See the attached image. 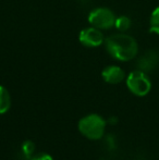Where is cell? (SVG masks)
Segmentation results:
<instances>
[{
	"instance_id": "3957f363",
	"label": "cell",
	"mask_w": 159,
	"mask_h": 160,
	"mask_svg": "<svg viewBox=\"0 0 159 160\" xmlns=\"http://www.w3.org/2000/svg\"><path fill=\"white\" fill-rule=\"evenodd\" d=\"M127 86L132 94L138 97H143L151 92L152 83L145 72L136 70L127 75Z\"/></svg>"
},
{
	"instance_id": "30bf717a",
	"label": "cell",
	"mask_w": 159,
	"mask_h": 160,
	"mask_svg": "<svg viewBox=\"0 0 159 160\" xmlns=\"http://www.w3.org/2000/svg\"><path fill=\"white\" fill-rule=\"evenodd\" d=\"M152 33L159 34V7L153 11L151 15V28H149Z\"/></svg>"
},
{
	"instance_id": "8992f818",
	"label": "cell",
	"mask_w": 159,
	"mask_h": 160,
	"mask_svg": "<svg viewBox=\"0 0 159 160\" xmlns=\"http://www.w3.org/2000/svg\"><path fill=\"white\" fill-rule=\"evenodd\" d=\"M159 63V52L156 50H148L138 59L137 68L143 72H151Z\"/></svg>"
},
{
	"instance_id": "7a4b0ae2",
	"label": "cell",
	"mask_w": 159,
	"mask_h": 160,
	"mask_svg": "<svg viewBox=\"0 0 159 160\" xmlns=\"http://www.w3.org/2000/svg\"><path fill=\"white\" fill-rule=\"evenodd\" d=\"M80 133L88 139H99L102 137L106 128V121L99 114L92 113L86 117H83L79 121Z\"/></svg>"
},
{
	"instance_id": "ba28073f",
	"label": "cell",
	"mask_w": 159,
	"mask_h": 160,
	"mask_svg": "<svg viewBox=\"0 0 159 160\" xmlns=\"http://www.w3.org/2000/svg\"><path fill=\"white\" fill-rule=\"evenodd\" d=\"M11 97L8 89L0 85V114H3L10 109Z\"/></svg>"
},
{
	"instance_id": "6da1fadb",
	"label": "cell",
	"mask_w": 159,
	"mask_h": 160,
	"mask_svg": "<svg viewBox=\"0 0 159 160\" xmlns=\"http://www.w3.org/2000/svg\"><path fill=\"white\" fill-rule=\"evenodd\" d=\"M106 49L111 57L120 61H129L136 56L137 42L125 34H115L106 39Z\"/></svg>"
},
{
	"instance_id": "277c9868",
	"label": "cell",
	"mask_w": 159,
	"mask_h": 160,
	"mask_svg": "<svg viewBox=\"0 0 159 160\" xmlns=\"http://www.w3.org/2000/svg\"><path fill=\"white\" fill-rule=\"evenodd\" d=\"M116 15L108 8H97L93 10L88 15V22L92 26L99 30H108L116 23Z\"/></svg>"
},
{
	"instance_id": "5b68a950",
	"label": "cell",
	"mask_w": 159,
	"mask_h": 160,
	"mask_svg": "<svg viewBox=\"0 0 159 160\" xmlns=\"http://www.w3.org/2000/svg\"><path fill=\"white\" fill-rule=\"evenodd\" d=\"M79 39L86 47H99L104 42V35L97 28H88L81 31Z\"/></svg>"
},
{
	"instance_id": "9c48e42d",
	"label": "cell",
	"mask_w": 159,
	"mask_h": 160,
	"mask_svg": "<svg viewBox=\"0 0 159 160\" xmlns=\"http://www.w3.org/2000/svg\"><path fill=\"white\" fill-rule=\"evenodd\" d=\"M116 28H118L121 32H125L130 28L131 26V20L129 19L125 15H121V17L116 19V23H115Z\"/></svg>"
},
{
	"instance_id": "7c38bea8",
	"label": "cell",
	"mask_w": 159,
	"mask_h": 160,
	"mask_svg": "<svg viewBox=\"0 0 159 160\" xmlns=\"http://www.w3.org/2000/svg\"><path fill=\"white\" fill-rule=\"evenodd\" d=\"M31 160H53L52 157L49 156L48 154H39V155H36V156L32 157Z\"/></svg>"
},
{
	"instance_id": "52a82bcc",
	"label": "cell",
	"mask_w": 159,
	"mask_h": 160,
	"mask_svg": "<svg viewBox=\"0 0 159 160\" xmlns=\"http://www.w3.org/2000/svg\"><path fill=\"white\" fill-rule=\"evenodd\" d=\"M102 76L105 82L109 84H119L124 80V71L117 65H109L102 72Z\"/></svg>"
},
{
	"instance_id": "8fae6325",
	"label": "cell",
	"mask_w": 159,
	"mask_h": 160,
	"mask_svg": "<svg viewBox=\"0 0 159 160\" xmlns=\"http://www.w3.org/2000/svg\"><path fill=\"white\" fill-rule=\"evenodd\" d=\"M34 150H35V146H34V143H33V142L26 141L22 144V152H23V154L25 155L26 158L32 156Z\"/></svg>"
}]
</instances>
